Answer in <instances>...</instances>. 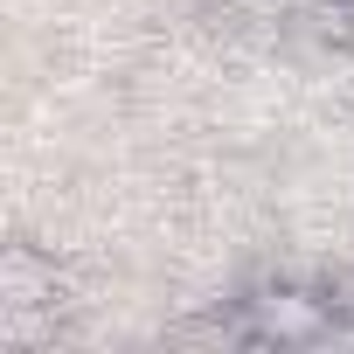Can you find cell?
Instances as JSON below:
<instances>
[{"mask_svg":"<svg viewBox=\"0 0 354 354\" xmlns=\"http://www.w3.org/2000/svg\"><path fill=\"white\" fill-rule=\"evenodd\" d=\"M236 313H243V347H319L340 333V299L313 285H257L250 299H236Z\"/></svg>","mask_w":354,"mask_h":354,"instance_id":"obj_1","label":"cell"},{"mask_svg":"<svg viewBox=\"0 0 354 354\" xmlns=\"http://www.w3.org/2000/svg\"><path fill=\"white\" fill-rule=\"evenodd\" d=\"M0 306H8V313H56L63 306L56 257L35 250V243H8V250H0Z\"/></svg>","mask_w":354,"mask_h":354,"instance_id":"obj_2","label":"cell"},{"mask_svg":"<svg viewBox=\"0 0 354 354\" xmlns=\"http://www.w3.org/2000/svg\"><path fill=\"white\" fill-rule=\"evenodd\" d=\"M333 8H354V0H333Z\"/></svg>","mask_w":354,"mask_h":354,"instance_id":"obj_3","label":"cell"},{"mask_svg":"<svg viewBox=\"0 0 354 354\" xmlns=\"http://www.w3.org/2000/svg\"><path fill=\"white\" fill-rule=\"evenodd\" d=\"M340 333H347V340H354V326H340Z\"/></svg>","mask_w":354,"mask_h":354,"instance_id":"obj_4","label":"cell"}]
</instances>
